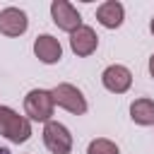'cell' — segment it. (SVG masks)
I'll list each match as a JSON object with an SVG mask.
<instances>
[{"label":"cell","mask_w":154,"mask_h":154,"mask_svg":"<svg viewBox=\"0 0 154 154\" xmlns=\"http://www.w3.org/2000/svg\"><path fill=\"white\" fill-rule=\"evenodd\" d=\"M0 135L14 144H22L31 137V120L26 116H19L10 106H0Z\"/></svg>","instance_id":"obj_1"},{"label":"cell","mask_w":154,"mask_h":154,"mask_svg":"<svg viewBox=\"0 0 154 154\" xmlns=\"http://www.w3.org/2000/svg\"><path fill=\"white\" fill-rule=\"evenodd\" d=\"M53 108H55V101H53V94L48 89H31L24 96V113L29 120L48 123L53 116Z\"/></svg>","instance_id":"obj_2"},{"label":"cell","mask_w":154,"mask_h":154,"mask_svg":"<svg viewBox=\"0 0 154 154\" xmlns=\"http://www.w3.org/2000/svg\"><path fill=\"white\" fill-rule=\"evenodd\" d=\"M51 94H53V101H55V106H60V108H65L67 113H75V116H82V113H87V99H84V94L75 87V84H67V82H63V84H58V87H53L51 89Z\"/></svg>","instance_id":"obj_3"},{"label":"cell","mask_w":154,"mask_h":154,"mask_svg":"<svg viewBox=\"0 0 154 154\" xmlns=\"http://www.w3.org/2000/svg\"><path fill=\"white\" fill-rule=\"evenodd\" d=\"M43 144L53 154H70L72 152V135L63 123L48 120L43 128Z\"/></svg>","instance_id":"obj_4"},{"label":"cell","mask_w":154,"mask_h":154,"mask_svg":"<svg viewBox=\"0 0 154 154\" xmlns=\"http://www.w3.org/2000/svg\"><path fill=\"white\" fill-rule=\"evenodd\" d=\"M51 17H53V24L67 34H72L82 26V17H79L77 7L70 5L67 0H53L51 2Z\"/></svg>","instance_id":"obj_5"},{"label":"cell","mask_w":154,"mask_h":154,"mask_svg":"<svg viewBox=\"0 0 154 154\" xmlns=\"http://www.w3.org/2000/svg\"><path fill=\"white\" fill-rule=\"evenodd\" d=\"M101 82L108 91L113 94H125L132 84V72L125 67V65H108L101 75Z\"/></svg>","instance_id":"obj_6"},{"label":"cell","mask_w":154,"mask_h":154,"mask_svg":"<svg viewBox=\"0 0 154 154\" xmlns=\"http://www.w3.org/2000/svg\"><path fill=\"white\" fill-rule=\"evenodd\" d=\"M29 26L26 12L19 7H5L0 10V34L5 36H22Z\"/></svg>","instance_id":"obj_7"},{"label":"cell","mask_w":154,"mask_h":154,"mask_svg":"<svg viewBox=\"0 0 154 154\" xmlns=\"http://www.w3.org/2000/svg\"><path fill=\"white\" fill-rule=\"evenodd\" d=\"M96 46H99V36H96V31H94L91 26H84V24H82L77 31L70 34V48H72V53L79 55V58L91 55V53L96 51Z\"/></svg>","instance_id":"obj_8"},{"label":"cell","mask_w":154,"mask_h":154,"mask_svg":"<svg viewBox=\"0 0 154 154\" xmlns=\"http://www.w3.org/2000/svg\"><path fill=\"white\" fill-rule=\"evenodd\" d=\"M34 53H36V58H38L41 63L53 65V63H58V60L63 58V46H60V41H58L55 36L41 34V36H36V41H34Z\"/></svg>","instance_id":"obj_9"},{"label":"cell","mask_w":154,"mask_h":154,"mask_svg":"<svg viewBox=\"0 0 154 154\" xmlns=\"http://www.w3.org/2000/svg\"><path fill=\"white\" fill-rule=\"evenodd\" d=\"M125 19V7L118 0H106L96 7V22L106 29H118Z\"/></svg>","instance_id":"obj_10"},{"label":"cell","mask_w":154,"mask_h":154,"mask_svg":"<svg viewBox=\"0 0 154 154\" xmlns=\"http://www.w3.org/2000/svg\"><path fill=\"white\" fill-rule=\"evenodd\" d=\"M130 118L137 125H154V101L142 96L130 103Z\"/></svg>","instance_id":"obj_11"},{"label":"cell","mask_w":154,"mask_h":154,"mask_svg":"<svg viewBox=\"0 0 154 154\" xmlns=\"http://www.w3.org/2000/svg\"><path fill=\"white\" fill-rule=\"evenodd\" d=\"M87 154H120V152H118V144L116 142H111L106 137H96V140L89 142Z\"/></svg>","instance_id":"obj_12"},{"label":"cell","mask_w":154,"mask_h":154,"mask_svg":"<svg viewBox=\"0 0 154 154\" xmlns=\"http://www.w3.org/2000/svg\"><path fill=\"white\" fill-rule=\"evenodd\" d=\"M149 75L154 77V53H152V58H149Z\"/></svg>","instance_id":"obj_13"},{"label":"cell","mask_w":154,"mask_h":154,"mask_svg":"<svg viewBox=\"0 0 154 154\" xmlns=\"http://www.w3.org/2000/svg\"><path fill=\"white\" fill-rule=\"evenodd\" d=\"M149 31L154 34V17H152V22H149Z\"/></svg>","instance_id":"obj_14"},{"label":"cell","mask_w":154,"mask_h":154,"mask_svg":"<svg viewBox=\"0 0 154 154\" xmlns=\"http://www.w3.org/2000/svg\"><path fill=\"white\" fill-rule=\"evenodd\" d=\"M0 154H10V149H5V147H0Z\"/></svg>","instance_id":"obj_15"}]
</instances>
